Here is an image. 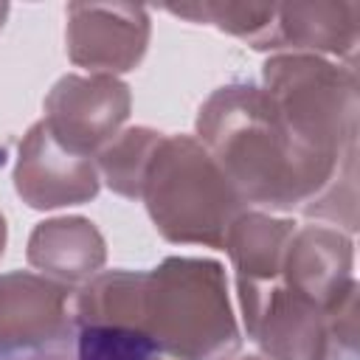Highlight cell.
<instances>
[{"label":"cell","mask_w":360,"mask_h":360,"mask_svg":"<svg viewBox=\"0 0 360 360\" xmlns=\"http://www.w3.org/2000/svg\"><path fill=\"white\" fill-rule=\"evenodd\" d=\"M197 141L248 208L298 211L346 233L357 228V160L332 163L307 149L262 84L231 82L214 90L200 107Z\"/></svg>","instance_id":"1"},{"label":"cell","mask_w":360,"mask_h":360,"mask_svg":"<svg viewBox=\"0 0 360 360\" xmlns=\"http://www.w3.org/2000/svg\"><path fill=\"white\" fill-rule=\"evenodd\" d=\"M138 332L155 343L158 357L233 360L242 338L222 264L169 256L143 270Z\"/></svg>","instance_id":"2"},{"label":"cell","mask_w":360,"mask_h":360,"mask_svg":"<svg viewBox=\"0 0 360 360\" xmlns=\"http://www.w3.org/2000/svg\"><path fill=\"white\" fill-rule=\"evenodd\" d=\"M141 200L160 236L202 248H222L228 228L248 208L217 158L194 135L160 138Z\"/></svg>","instance_id":"3"},{"label":"cell","mask_w":360,"mask_h":360,"mask_svg":"<svg viewBox=\"0 0 360 360\" xmlns=\"http://www.w3.org/2000/svg\"><path fill=\"white\" fill-rule=\"evenodd\" d=\"M262 87L292 135L332 163L357 160V70L309 53H273Z\"/></svg>","instance_id":"4"},{"label":"cell","mask_w":360,"mask_h":360,"mask_svg":"<svg viewBox=\"0 0 360 360\" xmlns=\"http://www.w3.org/2000/svg\"><path fill=\"white\" fill-rule=\"evenodd\" d=\"M129 107V87L118 76L68 73L45 96L42 124L68 152L96 160V155L121 132Z\"/></svg>","instance_id":"5"},{"label":"cell","mask_w":360,"mask_h":360,"mask_svg":"<svg viewBox=\"0 0 360 360\" xmlns=\"http://www.w3.org/2000/svg\"><path fill=\"white\" fill-rule=\"evenodd\" d=\"M73 287L31 270L0 276V360L68 340L76 332Z\"/></svg>","instance_id":"6"},{"label":"cell","mask_w":360,"mask_h":360,"mask_svg":"<svg viewBox=\"0 0 360 360\" xmlns=\"http://www.w3.org/2000/svg\"><path fill=\"white\" fill-rule=\"evenodd\" d=\"M65 45L73 65L90 73H127L138 68L149 45V11L141 6L70 3L65 8Z\"/></svg>","instance_id":"7"},{"label":"cell","mask_w":360,"mask_h":360,"mask_svg":"<svg viewBox=\"0 0 360 360\" xmlns=\"http://www.w3.org/2000/svg\"><path fill=\"white\" fill-rule=\"evenodd\" d=\"M295 225L298 222L287 217L245 208L225 233L222 250H228L231 267L236 273V298L245 332H250L273 292L281 287L284 256Z\"/></svg>","instance_id":"8"},{"label":"cell","mask_w":360,"mask_h":360,"mask_svg":"<svg viewBox=\"0 0 360 360\" xmlns=\"http://www.w3.org/2000/svg\"><path fill=\"white\" fill-rule=\"evenodd\" d=\"M352 270H354L352 233L323 222L295 225L284 256L281 290L295 301L326 312L346 292L357 287Z\"/></svg>","instance_id":"9"},{"label":"cell","mask_w":360,"mask_h":360,"mask_svg":"<svg viewBox=\"0 0 360 360\" xmlns=\"http://www.w3.org/2000/svg\"><path fill=\"white\" fill-rule=\"evenodd\" d=\"M101 177L93 158L68 152L42 121H37L20 141L14 188L31 208L48 211L79 205L98 194Z\"/></svg>","instance_id":"10"},{"label":"cell","mask_w":360,"mask_h":360,"mask_svg":"<svg viewBox=\"0 0 360 360\" xmlns=\"http://www.w3.org/2000/svg\"><path fill=\"white\" fill-rule=\"evenodd\" d=\"M360 42V3H276V25L267 51L309 53L354 68Z\"/></svg>","instance_id":"11"},{"label":"cell","mask_w":360,"mask_h":360,"mask_svg":"<svg viewBox=\"0 0 360 360\" xmlns=\"http://www.w3.org/2000/svg\"><path fill=\"white\" fill-rule=\"evenodd\" d=\"M107 259L98 228L84 217H56L39 222L28 236V264L65 287H82L101 273Z\"/></svg>","instance_id":"12"},{"label":"cell","mask_w":360,"mask_h":360,"mask_svg":"<svg viewBox=\"0 0 360 360\" xmlns=\"http://www.w3.org/2000/svg\"><path fill=\"white\" fill-rule=\"evenodd\" d=\"M163 132H155L149 127H132L121 129L112 143H107L96 155V169L98 177L121 197L127 200H141L143 177L152 163V155L160 143Z\"/></svg>","instance_id":"13"},{"label":"cell","mask_w":360,"mask_h":360,"mask_svg":"<svg viewBox=\"0 0 360 360\" xmlns=\"http://www.w3.org/2000/svg\"><path fill=\"white\" fill-rule=\"evenodd\" d=\"M177 17H191L194 22H211L219 31L245 39L256 51H267L276 25V3H200L169 8Z\"/></svg>","instance_id":"14"},{"label":"cell","mask_w":360,"mask_h":360,"mask_svg":"<svg viewBox=\"0 0 360 360\" xmlns=\"http://www.w3.org/2000/svg\"><path fill=\"white\" fill-rule=\"evenodd\" d=\"M312 360H357V287L323 318Z\"/></svg>","instance_id":"15"},{"label":"cell","mask_w":360,"mask_h":360,"mask_svg":"<svg viewBox=\"0 0 360 360\" xmlns=\"http://www.w3.org/2000/svg\"><path fill=\"white\" fill-rule=\"evenodd\" d=\"M3 360H76V332L68 340H59L53 346L25 352V354H14V357H3Z\"/></svg>","instance_id":"16"},{"label":"cell","mask_w":360,"mask_h":360,"mask_svg":"<svg viewBox=\"0 0 360 360\" xmlns=\"http://www.w3.org/2000/svg\"><path fill=\"white\" fill-rule=\"evenodd\" d=\"M6 239H8V228H6V217L0 214V259L6 253Z\"/></svg>","instance_id":"17"},{"label":"cell","mask_w":360,"mask_h":360,"mask_svg":"<svg viewBox=\"0 0 360 360\" xmlns=\"http://www.w3.org/2000/svg\"><path fill=\"white\" fill-rule=\"evenodd\" d=\"M6 17H8V3H0V28H3Z\"/></svg>","instance_id":"18"},{"label":"cell","mask_w":360,"mask_h":360,"mask_svg":"<svg viewBox=\"0 0 360 360\" xmlns=\"http://www.w3.org/2000/svg\"><path fill=\"white\" fill-rule=\"evenodd\" d=\"M236 360H267V357H262V354H248V357H236Z\"/></svg>","instance_id":"19"},{"label":"cell","mask_w":360,"mask_h":360,"mask_svg":"<svg viewBox=\"0 0 360 360\" xmlns=\"http://www.w3.org/2000/svg\"><path fill=\"white\" fill-rule=\"evenodd\" d=\"M152 360H166V357H152Z\"/></svg>","instance_id":"20"}]
</instances>
